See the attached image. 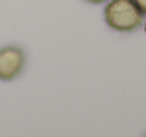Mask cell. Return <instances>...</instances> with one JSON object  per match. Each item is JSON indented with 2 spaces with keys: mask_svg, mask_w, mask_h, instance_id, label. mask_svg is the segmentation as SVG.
Segmentation results:
<instances>
[{
  "mask_svg": "<svg viewBox=\"0 0 146 137\" xmlns=\"http://www.w3.org/2000/svg\"><path fill=\"white\" fill-rule=\"evenodd\" d=\"M90 3H94V4H99V3H104V1H106V0H88Z\"/></svg>",
  "mask_w": 146,
  "mask_h": 137,
  "instance_id": "4",
  "label": "cell"
},
{
  "mask_svg": "<svg viewBox=\"0 0 146 137\" xmlns=\"http://www.w3.org/2000/svg\"><path fill=\"white\" fill-rule=\"evenodd\" d=\"M24 65V54L17 47H6L0 49V79L10 81L16 78Z\"/></svg>",
  "mask_w": 146,
  "mask_h": 137,
  "instance_id": "2",
  "label": "cell"
},
{
  "mask_svg": "<svg viewBox=\"0 0 146 137\" xmlns=\"http://www.w3.org/2000/svg\"><path fill=\"white\" fill-rule=\"evenodd\" d=\"M145 31H146V21H145Z\"/></svg>",
  "mask_w": 146,
  "mask_h": 137,
  "instance_id": "5",
  "label": "cell"
},
{
  "mask_svg": "<svg viewBox=\"0 0 146 137\" xmlns=\"http://www.w3.org/2000/svg\"><path fill=\"white\" fill-rule=\"evenodd\" d=\"M104 16L106 24L116 31H133L143 20V13L135 0H111Z\"/></svg>",
  "mask_w": 146,
  "mask_h": 137,
  "instance_id": "1",
  "label": "cell"
},
{
  "mask_svg": "<svg viewBox=\"0 0 146 137\" xmlns=\"http://www.w3.org/2000/svg\"><path fill=\"white\" fill-rule=\"evenodd\" d=\"M135 3L138 4L142 13H146V0H135Z\"/></svg>",
  "mask_w": 146,
  "mask_h": 137,
  "instance_id": "3",
  "label": "cell"
}]
</instances>
